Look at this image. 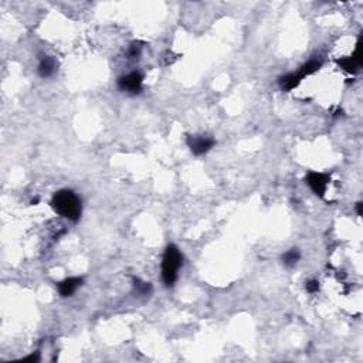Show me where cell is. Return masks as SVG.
<instances>
[{"label": "cell", "mask_w": 363, "mask_h": 363, "mask_svg": "<svg viewBox=\"0 0 363 363\" xmlns=\"http://www.w3.org/2000/svg\"><path fill=\"white\" fill-rule=\"evenodd\" d=\"M321 65H322V62L319 61V60H311V61H308L307 64L302 65L301 70L298 71V74H300L302 80H304L305 77H308L311 76V74L316 73L318 70L321 69Z\"/></svg>", "instance_id": "obj_10"}, {"label": "cell", "mask_w": 363, "mask_h": 363, "mask_svg": "<svg viewBox=\"0 0 363 363\" xmlns=\"http://www.w3.org/2000/svg\"><path fill=\"white\" fill-rule=\"evenodd\" d=\"M51 207L57 214L71 221H78L81 217V199L73 190H60L53 196Z\"/></svg>", "instance_id": "obj_1"}, {"label": "cell", "mask_w": 363, "mask_h": 363, "mask_svg": "<svg viewBox=\"0 0 363 363\" xmlns=\"http://www.w3.org/2000/svg\"><path fill=\"white\" fill-rule=\"evenodd\" d=\"M301 81L302 78L298 73H289L287 76H282L281 78H280L278 84H280V88H281L282 91H291V89H294Z\"/></svg>", "instance_id": "obj_9"}, {"label": "cell", "mask_w": 363, "mask_h": 363, "mask_svg": "<svg viewBox=\"0 0 363 363\" xmlns=\"http://www.w3.org/2000/svg\"><path fill=\"white\" fill-rule=\"evenodd\" d=\"M362 207H363V203H362V202H359V203H356V213H357V216H362Z\"/></svg>", "instance_id": "obj_16"}, {"label": "cell", "mask_w": 363, "mask_h": 363, "mask_svg": "<svg viewBox=\"0 0 363 363\" xmlns=\"http://www.w3.org/2000/svg\"><path fill=\"white\" fill-rule=\"evenodd\" d=\"M336 62H338V65L341 67V69H343L345 71H348V73H356L357 70L362 67L363 64V54H362V37L359 39V41H357L356 44V50H355V53L352 55H349V57H343V58H339V60H336Z\"/></svg>", "instance_id": "obj_4"}, {"label": "cell", "mask_w": 363, "mask_h": 363, "mask_svg": "<svg viewBox=\"0 0 363 363\" xmlns=\"http://www.w3.org/2000/svg\"><path fill=\"white\" fill-rule=\"evenodd\" d=\"M216 144V141L209 135H194V137L187 138V145L190 148L193 155L200 156L205 155L206 152H209Z\"/></svg>", "instance_id": "obj_6"}, {"label": "cell", "mask_w": 363, "mask_h": 363, "mask_svg": "<svg viewBox=\"0 0 363 363\" xmlns=\"http://www.w3.org/2000/svg\"><path fill=\"white\" fill-rule=\"evenodd\" d=\"M134 287L137 289L138 294L141 295H149L152 292L151 284H149V282L141 281V280H138V278H134Z\"/></svg>", "instance_id": "obj_12"}, {"label": "cell", "mask_w": 363, "mask_h": 363, "mask_svg": "<svg viewBox=\"0 0 363 363\" xmlns=\"http://www.w3.org/2000/svg\"><path fill=\"white\" fill-rule=\"evenodd\" d=\"M82 278L80 277H70L64 281L58 282V292L61 296H71L78 288L81 287Z\"/></svg>", "instance_id": "obj_7"}, {"label": "cell", "mask_w": 363, "mask_h": 363, "mask_svg": "<svg viewBox=\"0 0 363 363\" xmlns=\"http://www.w3.org/2000/svg\"><path fill=\"white\" fill-rule=\"evenodd\" d=\"M55 69H57V61H55L54 57H51V55H44V57L40 60V62H39V69H37V71H39L40 77L47 78V77H51L53 74H54Z\"/></svg>", "instance_id": "obj_8"}, {"label": "cell", "mask_w": 363, "mask_h": 363, "mask_svg": "<svg viewBox=\"0 0 363 363\" xmlns=\"http://www.w3.org/2000/svg\"><path fill=\"white\" fill-rule=\"evenodd\" d=\"M24 360H28V362H39L40 360V356L37 355V353H33V355H30V356H27Z\"/></svg>", "instance_id": "obj_15"}, {"label": "cell", "mask_w": 363, "mask_h": 363, "mask_svg": "<svg viewBox=\"0 0 363 363\" xmlns=\"http://www.w3.org/2000/svg\"><path fill=\"white\" fill-rule=\"evenodd\" d=\"M142 82H144V76L139 71H132L118 80V87L125 92L139 94L142 91Z\"/></svg>", "instance_id": "obj_3"}, {"label": "cell", "mask_w": 363, "mask_h": 363, "mask_svg": "<svg viewBox=\"0 0 363 363\" xmlns=\"http://www.w3.org/2000/svg\"><path fill=\"white\" fill-rule=\"evenodd\" d=\"M182 253L175 244H169L166 247L162 260V280L166 287H172L178 280L179 268L182 267Z\"/></svg>", "instance_id": "obj_2"}, {"label": "cell", "mask_w": 363, "mask_h": 363, "mask_svg": "<svg viewBox=\"0 0 363 363\" xmlns=\"http://www.w3.org/2000/svg\"><path fill=\"white\" fill-rule=\"evenodd\" d=\"M305 288H307V291H308L309 294H315V292L319 291V282L316 281V280H311V281L307 282Z\"/></svg>", "instance_id": "obj_14"}, {"label": "cell", "mask_w": 363, "mask_h": 363, "mask_svg": "<svg viewBox=\"0 0 363 363\" xmlns=\"http://www.w3.org/2000/svg\"><path fill=\"white\" fill-rule=\"evenodd\" d=\"M331 178L326 173H319V172H309L307 175V183L311 187V190L315 193L318 197H323L326 193Z\"/></svg>", "instance_id": "obj_5"}, {"label": "cell", "mask_w": 363, "mask_h": 363, "mask_svg": "<svg viewBox=\"0 0 363 363\" xmlns=\"http://www.w3.org/2000/svg\"><path fill=\"white\" fill-rule=\"evenodd\" d=\"M300 258H301V254L298 251V248H291V250H288L287 253L282 255V262L287 267H294L295 264L300 261Z\"/></svg>", "instance_id": "obj_11"}, {"label": "cell", "mask_w": 363, "mask_h": 363, "mask_svg": "<svg viewBox=\"0 0 363 363\" xmlns=\"http://www.w3.org/2000/svg\"><path fill=\"white\" fill-rule=\"evenodd\" d=\"M141 50H142V46H139L138 43H134L128 50V58H138L141 55Z\"/></svg>", "instance_id": "obj_13"}]
</instances>
